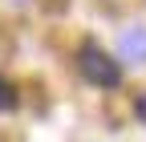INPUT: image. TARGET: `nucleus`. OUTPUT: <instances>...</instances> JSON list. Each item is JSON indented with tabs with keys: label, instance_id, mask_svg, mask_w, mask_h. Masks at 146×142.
I'll use <instances>...</instances> for the list:
<instances>
[{
	"label": "nucleus",
	"instance_id": "f257e3e1",
	"mask_svg": "<svg viewBox=\"0 0 146 142\" xmlns=\"http://www.w3.org/2000/svg\"><path fill=\"white\" fill-rule=\"evenodd\" d=\"M77 69H81V77H85L89 85H102V90H110V85L122 81V65H118V57L102 53L98 45H85V49L77 53Z\"/></svg>",
	"mask_w": 146,
	"mask_h": 142
},
{
	"label": "nucleus",
	"instance_id": "f03ea898",
	"mask_svg": "<svg viewBox=\"0 0 146 142\" xmlns=\"http://www.w3.org/2000/svg\"><path fill=\"white\" fill-rule=\"evenodd\" d=\"M118 57L134 61V65H142V61H146V29H142V25L122 29V37H118Z\"/></svg>",
	"mask_w": 146,
	"mask_h": 142
},
{
	"label": "nucleus",
	"instance_id": "7ed1b4c3",
	"mask_svg": "<svg viewBox=\"0 0 146 142\" xmlns=\"http://www.w3.org/2000/svg\"><path fill=\"white\" fill-rule=\"evenodd\" d=\"M12 102H16V94H12V85H8L4 77H0V110H8Z\"/></svg>",
	"mask_w": 146,
	"mask_h": 142
}]
</instances>
